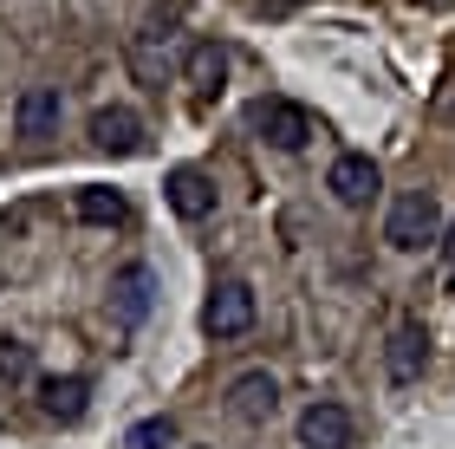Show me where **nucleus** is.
Masks as SVG:
<instances>
[{
    "instance_id": "obj_1",
    "label": "nucleus",
    "mask_w": 455,
    "mask_h": 449,
    "mask_svg": "<svg viewBox=\"0 0 455 449\" xmlns=\"http://www.w3.org/2000/svg\"><path fill=\"white\" fill-rule=\"evenodd\" d=\"M443 202L436 189H403L397 202H390V215H384V241L397 254H423V248H443Z\"/></svg>"
},
{
    "instance_id": "obj_2",
    "label": "nucleus",
    "mask_w": 455,
    "mask_h": 449,
    "mask_svg": "<svg viewBox=\"0 0 455 449\" xmlns=\"http://www.w3.org/2000/svg\"><path fill=\"white\" fill-rule=\"evenodd\" d=\"M176 46H182V7H150L131 33V72L143 85H163L176 66Z\"/></svg>"
},
{
    "instance_id": "obj_3",
    "label": "nucleus",
    "mask_w": 455,
    "mask_h": 449,
    "mask_svg": "<svg viewBox=\"0 0 455 449\" xmlns=\"http://www.w3.org/2000/svg\"><path fill=\"white\" fill-rule=\"evenodd\" d=\"M247 124H254V137L274 144V150H306L313 144V117L299 105H286V98H254V105H247Z\"/></svg>"
},
{
    "instance_id": "obj_4",
    "label": "nucleus",
    "mask_w": 455,
    "mask_h": 449,
    "mask_svg": "<svg viewBox=\"0 0 455 449\" xmlns=\"http://www.w3.org/2000/svg\"><path fill=\"white\" fill-rule=\"evenodd\" d=\"M254 325V287L247 280H215L209 306H202V333L209 339H241Z\"/></svg>"
},
{
    "instance_id": "obj_5",
    "label": "nucleus",
    "mask_w": 455,
    "mask_h": 449,
    "mask_svg": "<svg viewBox=\"0 0 455 449\" xmlns=\"http://www.w3.org/2000/svg\"><path fill=\"white\" fill-rule=\"evenodd\" d=\"M92 144L105 156H137L143 150V117L131 105H98L92 111Z\"/></svg>"
},
{
    "instance_id": "obj_6",
    "label": "nucleus",
    "mask_w": 455,
    "mask_h": 449,
    "mask_svg": "<svg viewBox=\"0 0 455 449\" xmlns=\"http://www.w3.org/2000/svg\"><path fill=\"white\" fill-rule=\"evenodd\" d=\"M423 365H429V333L417 319H397V325H390V345H384V372L397 384H417Z\"/></svg>"
},
{
    "instance_id": "obj_7",
    "label": "nucleus",
    "mask_w": 455,
    "mask_h": 449,
    "mask_svg": "<svg viewBox=\"0 0 455 449\" xmlns=\"http://www.w3.org/2000/svg\"><path fill=\"white\" fill-rule=\"evenodd\" d=\"M274 411H280L274 372H241L235 384H228V417H235V423H267Z\"/></svg>"
},
{
    "instance_id": "obj_8",
    "label": "nucleus",
    "mask_w": 455,
    "mask_h": 449,
    "mask_svg": "<svg viewBox=\"0 0 455 449\" xmlns=\"http://www.w3.org/2000/svg\"><path fill=\"white\" fill-rule=\"evenodd\" d=\"M59 117H66V98H59V85H27L13 105V124L20 137H33V144H46V137L59 131Z\"/></svg>"
},
{
    "instance_id": "obj_9",
    "label": "nucleus",
    "mask_w": 455,
    "mask_h": 449,
    "mask_svg": "<svg viewBox=\"0 0 455 449\" xmlns=\"http://www.w3.org/2000/svg\"><path fill=\"white\" fill-rule=\"evenodd\" d=\"M299 449H351V411L345 404H306L299 411Z\"/></svg>"
},
{
    "instance_id": "obj_10",
    "label": "nucleus",
    "mask_w": 455,
    "mask_h": 449,
    "mask_svg": "<svg viewBox=\"0 0 455 449\" xmlns=\"http://www.w3.org/2000/svg\"><path fill=\"white\" fill-rule=\"evenodd\" d=\"M325 189H332L345 209H371V202H378V163L358 156V150L339 156V163H332V176H325Z\"/></svg>"
},
{
    "instance_id": "obj_11",
    "label": "nucleus",
    "mask_w": 455,
    "mask_h": 449,
    "mask_svg": "<svg viewBox=\"0 0 455 449\" xmlns=\"http://www.w3.org/2000/svg\"><path fill=\"white\" fill-rule=\"evenodd\" d=\"M39 411H46L52 423H78V417H85L92 411V378H46V384H39Z\"/></svg>"
},
{
    "instance_id": "obj_12",
    "label": "nucleus",
    "mask_w": 455,
    "mask_h": 449,
    "mask_svg": "<svg viewBox=\"0 0 455 449\" xmlns=\"http://www.w3.org/2000/svg\"><path fill=\"white\" fill-rule=\"evenodd\" d=\"M163 196H170V209H176L182 221H202V215H215V182L202 176V170H170Z\"/></svg>"
},
{
    "instance_id": "obj_13",
    "label": "nucleus",
    "mask_w": 455,
    "mask_h": 449,
    "mask_svg": "<svg viewBox=\"0 0 455 449\" xmlns=\"http://www.w3.org/2000/svg\"><path fill=\"white\" fill-rule=\"evenodd\" d=\"M182 78H189L196 98H215L228 85V46H215V39H202V46L182 52Z\"/></svg>"
},
{
    "instance_id": "obj_14",
    "label": "nucleus",
    "mask_w": 455,
    "mask_h": 449,
    "mask_svg": "<svg viewBox=\"0 0 455 449\" xmlns=\"http://www.w3.org/2000/svg\"><path fill=\"white\" fill-rule=\"evenodd\" d=\"M78 221H92V229H124L131 221V202L105 182H92V189H78Z\"/></svg>"
},
{
    "instance_id": "obj_15",
    "label": "nucleus",
    "mask_w": 455,
    "mask_h": 449,
    "mask_svg": "<svg viewBox=\"0 0 455 449\" xmlns=\"http://www.w3.org/2000/svg\"><path fill=\"white\" fill-rule=\"evenodd\" d=\"M150 287H156L150 268H124V274L111 280V293H117V319H124V325H137L143 313H150Z\"/></svg>"
},
{
    "instance_id": "obj_16",
    "label": "nucleus",
    "mask_w": 455,
    "mask_h": 449,
    "mask_svg": "<svg viewBox=\"0 0 455 449\" xmlns=\"http://www.w3.org/2000/svg\"><path fill=\"white\" fill-rule=\"evenodd\" d=\"M27 378H33V345L0 339V384H27Z\"/></svg>"
},
{
    "instance_id": "obj_17",
    "label": "nucleus",
    "mask_w": 455,
    "mask_h": 449,
    "mask_svg": "<svg viewBox=\"0 0 455 449\" xmlns=\"http://www.w3.org/2000/svg\"><path fill=\"white\" fill-rule=\"evenodd\" d=\"M176 443V423L170 417H150V423H137L131 430V449H170Z\"/></svg>"
},
{
    "instance_id": "obj_18",
    "label": "nucleus",
    "mask_w": 455,
    "mask_h": 449,
    "mask_svg": "<svg viewBox=\"0 0 455 449\" xmlns=\"http://www.w3.org/2000/svg\"><path fill=\"white\" fill-rule=\"evenodd\" d=\"M254 7H260V13H274V20H280V13H293V7H299V0H254Z\"/></svg>"
},
{
    "instance_id": "obj_19",
    "label": "nucleus",
    "mask_w": 455,
    "mask_h": 449,
    "mask_svg": "<svg viewBox=\"0 0 455 449\" xmlns=\"http://www.w3.org/2000/svg\"><path fill=\"white\" fill-rule=\"evenodd\" d=\"M443 261H449V280H455V221L443 229Z\"/></svg>"
},
{
    "instance_id": "obj_20",
    "label": "nucleus",
    "mask_w": 455,
    "mask_h": 449,
    "mask_svg": "<svg viewBox=\"0 0 455 449\" xmlns=\"http://www.w3.org/2000/svg\"><path fill=\"white\" fill-rule=\"evenodd\" d=\"M417 7H429V13H449V7H455V0H417Z\"/></svg>"
}]
</instances>
